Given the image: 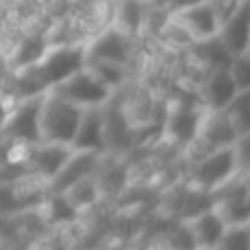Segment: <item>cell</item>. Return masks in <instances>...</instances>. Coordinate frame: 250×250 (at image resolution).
Wrapping results in <instances>:
<instances>
[{"label": "cell", "instance_id": "1", "mask_svg": "<svg viewBox=\"0 0 250 250\" xmlns=\"http://www.w3.org/2000/svg\"><path fill=\"white\" fill-rule=\"evenodd\" d=\"M83 66H86L83 46L62 44V46L46 48L35 64L18 70V92L20 97L44 95Z\"/></svg>", "mask_w": 250, "mask_h": 250}, {"label": "cell", "instance_id": "2", "mask_svg": "<svg viewBox=\"0 0 250 250\" xmlns=\"http://www.w3.org/2000/svg\"><path fill=\"white\" fill-rule=\"evenodd\" d=\"M83 110L70 101L62 99L60 95L48 90L42 101V114H40V129H42V141L62 143L70 145L77 132L79 119Z\"/></svg>", "mask_w": 250, "mask_h": 250}, {"label": "cell", "instance_id": "3", "mask_svg": "<svg viewBox=\"0 0 250 250\" xmlns=\"http://www.w3.org/2000/svg\"><path fill=\"white\" fill-rule=\"evenodd\" d=\"M46 95V92H44ZM44 95L22 97L18 104L11 105L9 117L0 129V138L4 143H18V145H35L42 141L40 129V114H42Z\"/></svg>", "mask_w": 250, "mask_h": 250}, {"label": "cell", "instance_id": "4", "mask_svg": "<svg viewBox=\"0 0 250 250\" xmlns=\"http://www.w3.org/2000/svg\"><path fill=\"white\" fill-rule=\"evenodd\" d=\"M51 92L60 95L62 99L70 101V104L79 105L82 110L86 108H104L112 97V88L99 79L88 66L75 70L70 77H66L64 82H60L55 88H51Z\"/></svg>", "mask_w": 250, "mask_h": 250}, {"label": "cell", "instance_id": "5", "mask_svg": "<svg viewBox=\"0 0 250 250\" xmlns=\"http://www.w3.org/2000/svg\"><path fill=\"white\" fill-rule=\"evenodd\" d=\"M233 176H237V158H235L233 147H222V149L207 151L191 167L193 185L202 191H208V193L220 189Z\"/></svg>", "mask_w": 250, "mask_h": 250}, {"label": "cell", "instance_id": "6", "mask_svg": "<svg viewBox=\"0 0 250 250\" xmlns=\"http://www.w3.org/2000/svg\"><path fill=\"white\" fill-rule=\"evenodd\" d=\"M211 207L222 215L226 224H250V180L242 173L213 191Z\"/></svg>", "mask_w": 250, "mask_h": 250}, {"label": "cell", "instance_id": "7", "mask_svg": "<svg viewBox=\"0 0 250 250\" xmlns=\"http://www.w3.org/2000/svg\"><path fill=\"white\" fill-rule=\"evenodd\" d=\"M204 110H207L204 105L189 104V101H171L165 114V136L178 147L193 145Z\"/></svg>", "mask_w": 250, "mask_h": 250}, {"label": "cell", "instance_id": "8", "mask_svg": "<svg viewBox=\"0 0 250 250\" xmlns=\"http://www.w3.org/2000/svg\"><path fill=\"white\" fill-rule=\"evenodd\" d=\"M173 22L193 42L215 38L217 29H220V18L208 0H200L189 7H182L180 11H173Z\"/></svg>", "mask_w": 250, "mask_h": 250}, {"label": "cell", "instance_id": "9", "mask_svg": "<svg viewBox=\"0 0 250 250\" xmlns=\"http://www.w3.org/2000/svg\"><path fill=\"white\" fill-rule=\"evenodd\" d=\"M237 136L239 134L226 110H204L198 138L193 145H200L202 154H207V151L222 149V147H233Z\"/></svg>", "mask_w": 250, "mask_h": 250}, {"label": "cell", "instance_id": "10", "mask_svg": "<svg viewBox=\"0 0 250 250\" xmlns=\"http://www.w3.org/2000/svg\"><path fill=\"white\" fill-rule=\"evenodd\" d=\"M86 48V62H104V64H117L127 66L129 57H132V44L129 38L119 31L117 26L101 31L95 40H92Z\"/></svg>", "mask_w": 250, "mask_h": 250}, {"label": "cell", "instance_id": "11", "mask_svg": "<svg viewBox=\"0 0 250 250\" xmlns=\"http://www.w3.org/2000/svg\"><path fill=\"white\" fill-rule=\"evenodd\" d=\"M70 154H73V147L70 145L40 141L26 149V165H29L31 173L38 180L51 182L60 173V169L64 167V163L68 160Z\"/></svg>", "mask_w": 250, "mask_h": 250}, {"label": "cell", "instance_id": "12", "mask_svg": "<svg viewBox=\"0 0 250 250\" xmlns=\"http://www.w3.org/2000/svg\"><path fill=\"white\" fill-rule=\"evenodd\" d=\"M105 145H108V121H105L104 108H86L82 112L70 147L104 154Z\"/></svg>", "mask_w": 250, "mask_h": 250}, {"label": "cell", "instance_id": "13", "mask_svg": "<svg viewBox=\"0 0 250 250\" xmlns=\"http://www.w3.org/2000/svg\"><path fill=\"white\" fill-rule=\"evenodd\" d=\"M215 38L229 51L230 57L246 51L248 40H250V0L239 2L237 9L220 22V29H217Z\"/></svg>", "mask_w": 250, "mask_h": 250}, {"label": "cell", "instance_id": "14", "mask_svg": "<svg viewBox=\"0 0 250 250\" xmlns=\"http://www.w3.org/2000/svg\"><path fill=\"white\" fill-rule=\"evenodd\" d=\"M226 229V222L215 208H204V211L195 213L187 224V233L191 237V246L202 248V250H215L220 246L222 233Z\"/></svg>", "mask_w": 250, "mask_h": 250}, {"label": "cell", "instance_id": "15", "mask_svg": "<svg viewBox=\"0 0 250 250\" xmlns=\"http://www.w3.org/2000/svg\"><path fill=\"white\" fill-rule=\"evenodd\" d=\"M99 158H101V154H97V151L73 149V154L68 156L64 167L60 169V173L48 182L51 191L53 193H62V191H66L73 182L82 180V178H86V176H95L97 167H99Z\"/></svg>", "mask_w": 250, "mask_h": 250}, {"label": "cell", "instance_id": "16", "mask_svg": "<svg viewBox=\"0 0 250 250\" xmlns=\"http://www.w3.org/2000/svg\"><path fill=\"white\" fill-rule=\"evenodd\" d=\"M235 92H237V86L230 77L229 66H217L204 82L202 105L207 110H224L235 97Z\"/></svg>", "mask_w": 250, "mask_h": 250}, {"label": "cell", "instance_id": "17", "mask_svg": "<svg viewBox=\"0 0 250 250\" xmlns=\"http://www.w3.org/2000/svg\"><path fill=\"white\" fill-rule=\"evenodd\" d=\"M62 195H64L66 202L79 213L97 202V198H99V182H97L95 176H86V178H82V180L73 182L66 191H62Z\"/></svg>", "mask_w": 250, "mask_h": 250}, {"label": "cell", "instance_id": "18", "mask_svg": "<svg viewBox=\"0 0 250 250\" xmlns=\"http://www.w3.org/2000/svg\"><path fill=\"white\" fill-rule=\"evenodd\" d=\"M143 24V4L141 0H119L114 7V26L123 31L127 38L136 35Z\"/></svg>", "mask_w": 250, "mask_h": 250}, {"label": "cell", "instance_id": "19", "mask_svg": "<svg viewBox=\"0 0 250 250\" xmlns=\"http://www.w3.org/2000/svg\"><path fill=\"white\" fill-rule=\"evenodd\" d=\"M226 114L230 117L237 134H244L250 129V88L248 90H237L230 104L226 105Z\"/></svg>", "mask_w": 250, "mask_h": 250}, {"label": "cell", "instance_id": "20", "mask_svg": "<svg viewBox=\"0 0 250 250\" xmlns=\"http://www.w3.org/2000/svg\"><path fill=\"white\" fill-rule=\"evenodd\" d=\"M46 48H48L46 42H44V38H40V35H29V38H24L20 42V46H18L16 57H13V66H16V70L35 64V62L44 55Z\"/></svg>", "mask_w": 250, "mask_h": 250}, {"label": "cell", "instance_id": "21", "mask_svg": "<svg viewBox=\"0 0 250 250\" xmlns=\"http://www.w3.org/2000/svg\"><path fill=\"white\" fill-rule=\"evenodd\" d=\"M220 250H250V224H226Z\"/></svg>", "mask_w": 250, "mask_h": 250}, {"label": "cell", "instance_id": "22", "mask_svg": "<svg viewBox=\"0 0 250 250\" xmlns=\"http://www.w3.org/2000/svg\"><path fill=\"white\" fill-rule=\"evenodd\" d=\"M229 70H230V77H233L237 90H248L250 88V53L244 51L239 55L230 57Z\"/></svg>", "mask_w": 250, "mask_h": 250}, {"label": "cell", "instance_id": "23", "mask_svg": "<svg viewBox=\"0 0 250 250\" xmlns=\"http://www.w3.org/2000/svg\"><path fill=\"white\" fill-rule=\"evenodd\" d=\"M86 66L97 75L99 79H104L110 88H119L125 79V66L117 64H104V62H86Z\"/></svg>", "mask_w": 250, "mask_h": 250}, {"label": "cell", "instance_id": "24", "mask_svg": "<svg viewBox=\"0 0 250 250\" xmlns=\"http://www.w3.org/2000/svg\"><path fill=\"white\" fill-rule=\"evenodd\" d=\"M233 149H235V158H237V173H242L244 178L250 180V129L239 134Z\"/></svg>", "mask_w": 250, "mask_h": 250}, {"label": "cell", "instance_id": "25", "mask_svg": "<svg viewBox=\"0 0 250 250\" xmlns=\"http://www.w3.org/2000/svg\"><path fill=\"white\" fill-rule=\"evenodd\" d=\"M11 105H13V104H9V101L4 99L2 95H0V129H2L4 121H7V117H9V110H11Z\"/></svg>", "mask_w": 250, "mask_h": 250}, {"label": "cell", "instance_id": "26", "mask_svg": "<svg viewBox=\"0 0 250 250\" xmlns=\"http://www.w3.org/2000/svg\"><path fill=\"white\" fill-rule=\"evenodd\" d=\"M193 2H200V0H169V7H171V11H180L182 7H189Z\"/></svg>", "mask_w": 250, "mask_h": 250}, {"label": "cell", "instance_id": "27", "mask_svg": "<svg viewBox=\"0 0 250 250\" xmlns=\"http://www.w3.org/2000/svg\"><path fill=\"white\" fill-rule=\"evenodd\" d=\"M2 151H4V143H2V138H0V169H2Z\"/></svg>", "mask_w": 250, "mask_h": 250}, {"label": "cell", "instance_id": "28", "mask_svg": "<svg viewBox=\"0 0 250 250\" xmlns=\"http://www.w3.org/2000/svg\"><path fill=\"white\" fill-rule=\"evenodd\" d=\"M246 51H248V53H250V40H248V48H246Z\"/></svg>", "mask_w": 250, "mask_h": 250}]
</instances>
